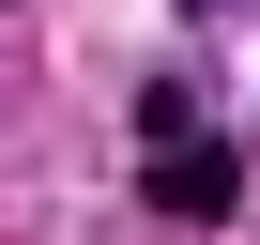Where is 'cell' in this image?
I'll list each match as a JSON object with an SVG mask.
<instances>
[{
    "label": "cell",
    "mask_w": 260,
    "mask_h": 245,
    "mask_svg": "<svg viewBox=\"0 0 260 245\" xmlns=\"http://www.w3.org/2000/svg\"><path fill=\"white\" fill-rule=\"evenodd\" d=\"M245 199V169H230V138L184 107V92H153V215H184V230H214Z\"/></svg>",
    "instance_id": "cell-1"
}]
</instances>
